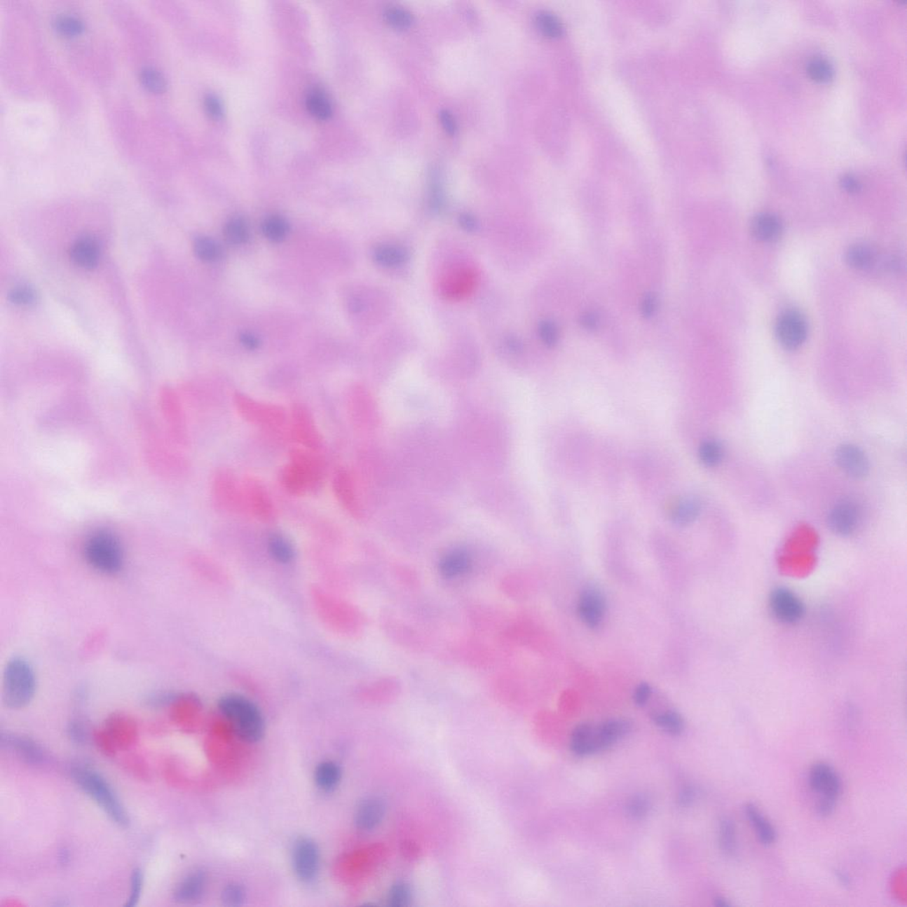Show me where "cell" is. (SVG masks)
I'll list each match as a JSON object with an SVG mask.
<instances>
[{"label":"cell","instance_id":"obj_45","mask_svg":"<svg viewBox=\"0 0 907 907\" xmlns=\"http://www.w3.org/2000/svg\"><path fill=\"white\" fill-rule=\"evenodd\" d=\"M204 107L207 115L214 119H220L224 115L223 105L218 97L214 94H207L204 99Z\"/></svg>","mask_w":907,"mask_h":907},{"label":"cell","instance_id":"obj_12","mask_svg":"<svg viewBox=\"0 0 907 907\" xmlns=\"http://www.w3.org/2000/svg\"><path fill=\"white\" fill-rule=\"evenodd\" d=\"M836 460L840 469L852 478L862 479L868 475L869 460L858 446L850 443L840 446L836 451Z\"/></svg>","mask_w":907,"mask_h":907},{"label":"cell","instance_id":"obj_9","mask_svg":"<svg viewBox=\"0 0 907 907\" xmlns=\"http://www.w3.org/2000/svg\"><path fill=\"white\" fill-rule=\"evenodd\" d=\"M775 332L782 347L795 350L804 344L807 337V322L800 312L788 311L779 318Z\"/></svg>","mask_w":907,"mask_h":907},{"label":"cell","instance_id":"obj_31","mask_svg":"<svg viewBox=\"0 0 907 907\" xmlns=\"http://www.w3.org/2000/svg\"><path fill=\"white\" fill-rule=\"evenodd\" d=\"M141 85L154 93L165 92L168 86L167 79L161 70L154 66H144L139 71Z\"/></svg>","mask_w":907,"mask_h":907},{"label":"cell","instance_id":"obj_33","mask_svg":"<svg viewBox=\"0 0 907 907\" xmlns=\"http://www.w3.org/2000/svg\"><path fill=\"white\" fill-rule=\"evenodd\" d=\"M653 721L658 728L671 735H680L684 730V720L677 711H667L655 714Z\"/></svg>","mask_w":907,"mask_h":907},{"label":"cell","instance_id":"obj_41","mask_svg":"<svg viewBox=\"0 0 907 907\" xmlns=\"http://www.w3.org/2000/svg\"><path fill=\"white\" fill-rule=\"evenodd\" d=\"M68 737L76 745H85L90 739V730L85 721L75 720L68 725Z\"/></svg>","mask_w":907,"mask_h":907},{"label":"cell","instance_id":"obj_30","mask_svg":"<svg viewBox=\"0 0 907 907\" xmlns=\"http://www.w3.org/2000/svg\"><path fill=\"white\" fill-rule=\"evenodd\" d=\"M194 253L204 263L212 264L220 260L223 250L212 238L200 236L196 238L193 244Z\"/></svg>","mask_w":907,"mask_h":907},{"label":"cell","instance_id":"obj_53","mask_svg":"<svg viewBox=\"0 0 907 907\" xmlns=\"http://www.w3.org/2000/svg\"><path fill=\"white\" fill-rule=\"evenodd\" d=\"M240 342L245 348L250 349V350L257 349L260 345V341H259L257 336L250 334V332H245V334H241Z\"/></svg>","mask_w":907,"mask_h":907},{"label":"cell","instance_id":"obj_22","mask_svg":"<svg viewBox=\"0 0 907 907\" xmlns=\"http://www.w3.org/2000/svg\"><path fill=\"white\" fill-rule=\"evenodd\" d=\"M341 767L334 761H324L315 770V782L322 791L331 792L338 787L341 781Z\"/></svg>","mask_w":907,"mask_h":907},{"label":"cell","instance_id":"obj_52","mask_svg":"<svg viewBox=\"0 0 907 907\" xmlns=\"http://www.w3.org/2000/svg\"><path fill=\"white\" fill-rule=\"evenodd\" d=\"M459 224L463 230L469 231V233L475 231L478 228V223H477L475 218L469 214H461L459 217Z\"/></svg>","mask_w":907,"mask_h":907},{"label":"cell","instance_id":"obj_4","mask_svg":"<svg viewBox=\"0 0 907 907\" xmlns=\"http://www.w3.org/2000/svg\"><path fill=\"white\" fill-rule=\"evenodd\" d=\"M83 557L93 570L106 575H116L123 568L122 543L109 530L100 529L90 534L83 546Z\"/></svg>","mask_w":907,"mask_h":907},{"label":"cell","instance_id":"obj_5","mask_svg":"<svg viewBox=\"0 0 907 907\" xmlns=\"http://www.w3.org/2000/svg\"><path fill=\"white\" fill-rule=\"evenodd\" d=\"M809 785L819 796L816 812L819 817L827 818L835 811L842 784L838 772L831 765L818 762L809 772Z\"/></svg>","mask_w":907,"mask_h":907},{"label":"cell","instance_id":"obj_50","mask_svg":"<svg viewBox=\"0 0 907 907\" xmlns=\"http://www.w3.org/2000/svg\"><path fill=\"white\" fill-rule=\"evenodd\" d=\"M843 189L849 193H858L861 190V184L854 176L851 174H846L843 176L840 181Z\"/></svg>","mask_w":907,"mask_h":907},{"label":"cell","instance_id":"obj_20","mask_svg":"<svg viewBox=\"0 0 907 907\" xmlns=\"http://www.w3.org/2000/svg\"><path fill=\"white\" fill-rule=\"evenodd\" d=\"M471 566V557L463 550H454L442 557L439 569L443 577L452 578L462 575Z\"/></svg>","mask_w":907,"mask_h":907},{"label":"cell","instance_id":"obj_26","mask_svg":"<svg viewBox=\"0 0 907 907\" xmlns=\"http://www.w3.org/2000/svg\"><path fill=\"white\" fill-rule=\"evenodd\" d=\"M305 103L308 112L315 118L320 121L330 118L332 114L331 102L321 90H311L306 96Z\"/></svg>","mask_w":907,"mask_h":907},{"label":"cell","instance_id":"obj_29","mask_svg":"<svg viewBox=\"0 0 907 907\" xmlns=\"http://www.w3.org/2000/svg\"><path fill=\"white\" fill-rule=\"evenodd\" d=\"M718 845L721 852L727 856H734L737 852V828L731 819L722 818L718 827Z\"/></svg>","mask_w":907,"mask_h":907},{"label":"cell","instance_id":"obj_39","mask_svg":"<svg viewBox=\"0 0 907 907\" xmlns=\"http://www.w3.org/2000/svg\"><path fill=\"white\" fill-rule=\"evenodd\" d=\"M650 806V801L647 796L636 794L628 799L625 809L628 817L641 819L649 814Z\"/></svg>","mask_w":907,"mask_h":907},{"label":"cell","instance_id":"obj_3","mask_svg":"<svg viewBox=\"0 0 907 907\" xmlns=\"http://www.w3.org/2000/svg\"><path fill=\"white\" fill-rule=\"evenodd\" d=\"M36 690L34 669L25 658L15 657L6 663L2 680V701L10 709L30 704Z\"/></svg>","mask_w":907,"mask_h":907},{"label":"cell","instance_id":"obj_35","mask_svg":"<svg viewBox=\"0 0 907 907\" xmlns=\"http://www.w3.org/2000/svg\"><path fill=\"white\" fill-rule=\"evenodd\" d=\"M810 79L819 83H827L831 82L834 77L835 70L832 64L827 59L816 57L812 59L806 66Z\"/></svg>","mask_w":907,"mask_h":907},{"label":"cell","instance_id":"obj_2","mask_svg":"<svg viewBox=\"0 0 907 907\" xmlns=\"http://www.w3.org/2000/svg\"><path fill=\"white\" fill-rule=\"evenodd\" d=\"M218 708L241 740L257 742L264 737L263 714L250 698L237 693L225 694L218 701Z\"/></svg>","mask_w":907,"mask_h":907},{"label":"cell","instance_id":"obj_49","mask_svg":"<svg viewBox=\"0 0 907 907\" xmlns=\"http://www.w3.org/2000/svg\"><path fill=\"white\" fill-rule=\"evenodd\" d=\"M439 120L445 132L450 136L455 135L458 130V125H456L455 117L449 110L443 109L439 112Z\"/></svg>","mask_w":907,"mask_h":907},{"label":"cell","instance_id":"obj_7","mask_svg":"<svg viewBox=\"0 0 907 907\" xmlns=\"http://www.w3.org/2000/svg\"><path fill=\"white\" fill-rule=\"evenodd\" d=\"M294 871L299 880L311 883L318 878L320 854L317 844L308 838L298 839L292 852Z\"/></svg>","mask_w":907,"mask_h":907},{"label":"cell","instance_id":"obj_36","mask_svg":"<svg viewBox=\"0 0 907 907\" xmlns=\"http://www.w3.org/2000/svg\"><path fill=\"white\" fill-rule=\"evenodd\" d=\"M700 461L707 467H715L723 459L724 450L720 442L715 439H707L700 445L698 450Z\"/></svg>","mask_w":907,"mask_h":907},{"label":"cell","instance_id":"obj_51","mask_svg":"<svg viewBox=\"0 0 907 907\" xmlns=\"http://www.w3.org/2000/svg\"><path fill=\"white\" fill-rule=\"evenodd\" d=\"M657 308V299L653 294H647L641 304V314L644 318L653 317Z\"/></svg>","mask_w":907,"mask_h":907},{"label":"cell","instance_id":"obj_55","mask_svg":"<svg viewBox=\"0 0 907 907\" xmlns=\"http://www.w3.org/2000/svg\"><path fill=\"white\" fill-rule=\"evenodd\" d=\"M835 875H836V878L838 879V882L843 887H845V888H850V887H851L852 880L851 878H850V876L847 875V873H846L844 871H842V870L838 869V870H836Z\"/></svg>","mask_w":907,"mask_h":907},{"label":"cell","instance_id":"obj_10","mask_svg":"<svg viewBox=\"0 0 907 907\" xmlns=\"http://www.w3.org/2000/svg\"><path fill=\"white\" fill-rule=\"evenodd\" d=\"M861 519L859 505L852 500H843L836 503L829 512L828 526L836 536H849L858 529Z\"/></svg>","mask_w":907,"mask_h":907},{"label":"cell","instance_id":"obj_18","mask_svg":"<svg viewBox=\"0 0 907 907\" xmlns=\"http://www.w3.org/2000/svg\"><path fill=\"white\" fill-rule=\"evenodd\" d=\"M745 816L751 823L758 836L759 842L764 846H770L775 842L776 831L770 821L765 817L761 810L753 803H748L744 806Z\"/></svg>","mask_w":907,"mask_h":907},{"label":"cell","instance_id":"obj_24","mask_svg":"<svg viewBox=\"0 0 907 907\" xmlns=\"http://www.w3.org/2000/svg\"><path fill=\"white\" fill-rule=\"evenodd\" d=\"M52 26L57 34L67 39L82 35L86 30L85 22L71 13H62L53 19Z\"/></svg>","mask_w":907,"mask_h":907},{"label":"cell","instance_id":"obj_48","mask_svg":"<svg viewBox=\"0 0 907 907\" xmlns=\"http://www.w3.org/2000/svg\"><path fill=\"white\" fill-rule=\"evenodd\" d=\"M697 798V789L692 785L684 786L678 796V804L681 807H688Z\"/></svg>","mask_w":907,"mask_h":907},{"label":"cell","instance_id":"obj_46","mask_svg":"<svg viewBox=\"0 0 907 907\" xmlns=\"http://www.w3.org/2000/svg\"><path fill=\"white\" fill-rule=\"evenodd\" d=\"M443 200H444V199H443L442 184L439 183L438 177H435V175H433L431 184V203L432 207L435 208V210H441Z\"/></svg>","mask_w":907,"mask_h":907},{"label":"cell","instance_id":"obj_32","mask_svg":"<svg viewBox=\"0 0 907 907\" xmlns=\"http://www.w3.org/2000/svg\"><path fill=\"white\" fill-rule=\"evenodd\" d=\"M261 231L267 240L272 242H281L287 237L289 224L284 217L273 214L265 218L261 224Z\"/></svg>","mask_w":907,"mask_h":907},{"label":"cell","instance_id":"obj_40","mask_svg":"<svg viewBox=\"0 0 907 907\" xmlns=\"http://www.w3.org/2000/svg\"><path fill=\"white\" fill-rule=\"evenodd\" d=\"M8 300L18 307H29L36 301V292L29 285H18L10 291Z\"/></svg>","mask_w":907,"mask_h":907},{"label":"cell","instance_id":"obj_6","mask_svg":"<svg viewBox=\"0 0 907 907\" xmlns=\"http://www.w3.org/2000/svg\"><path fill=\"white\" fill-rule=\"evenodd\" d=\"M769 607L772 616L785 625L797 624L805 614V607L798 594L788 587H779L772 591Z\"/></svg>","mask_w":907,"mask_h":907},{"label":"cell","instance_id":"obj_21","mask_svg":"<svg viewBox=\"0 0 907 907\" xmlns=\"http://www.w3.org/2000/svg\"><path fill=\"white\" fill-rule=\"evenodd\" d=\"M594 727L589 723H581L574 728L571 737L570 748L578 757H586L594 752L593 737Z\"/></svg>","mask_w":907,"mask_h":907},{"label":"cell","instance_id":"obj_28","mask_svg":"<svg viewBox=\"0 0 907 907\" xmlns=\"http://www.w3.org/2000/svg\"><path fill=\"white\" fill-rule=\"evenodd\" d=\"M224 235L228 243L233 246H242L250 240V226L244 218L231 217L224 225Z\"/></svg>","mask_w":907,"mask_h":907},{"label":"cell","instance_id":"obj_23","mask_svg":"<svg viewBox=\"0 0 907 907\" xmlns=\"http://www.w3.org/2000/svg\"><path fill=\"white\" fill-rule=\"evenodd\" d=\"M701 503L695 497H686L675 505L671 512V520L675 525L685 526L690 525L700 515Z\"/></svg>","mask_w":907,"mask_h":907},{"label":"cell","instance_id":"obj_16","mask_svg":"<svg viewBox=\"0 0 907 907\" xmlns=\"http://www.w3.org/2000/svg\"><path fill=\"white\" fill-rule=\"evenodd\" d=\"M207 887V875L201 870H194L177 882L173 890L175 901L190 903L203 898Z\"/></svg>","mask_w":907,"mask_h":907},{"label":"cell","instance_id":"obj_19","mask_svg":"<svg viewBox=\"0 0 907 907\" xmlns=\"http://www.w3.org/2000/svg\"><path fill=\"white\" fill-rule=\"evenodd\" d=\"M372 258L379 266L396 268L402 267L409 260V252L395 245L382 244L374 248Z\"/></svg>","mask_w":907,"mask_h":907},{"label":"cell","instance_id":"obj_8","mask_svg":"<svg viewBox=\"0 0 907 907\" xmlns=\"http://www.w3.org/2000/svg\"><path fill=\"white\" fill-rule=\"evenodd\" d=\"M0 746L4 750L12 752L15 757L29 765L39 767L47 762V753L41 745L33 739L25 735L9 733H1Z\"/></svg>","mask_w":907,"mask_h":907},{"label":"cell","instance_id":"obj_25","mask_svg":"<svg viewBox=\"0 0 907 907\" xmlns=\"http://www.w3.org/2000/svg\"><path fill=\"white\" fill-rule=\"evenodd\" d=\"M268 552L272 559L278 564H287L293 562L295 550L289 540L281 534H271L268 539Z\"/></svg>","mask_w":907,"mask_h":907},{"label":"cell","instance_id":"obj_56","mask_svg":"<svg viewBox=\"0 0 907 907\" xmlns=\"http://www.w3.org/2000/svg\"><path fill=\"white\" fill-rule=\"evenodd\" d=\"M714 906L717 907H730L731 906V903L728 902V899L723 898V896H717V898L714 899Z\"/></svg>","mask_w":907,"mask_h":907},{"label":"cell","instance_id":"obj_1","mask_svg":"<svg viewBox=\"0 0 907 907\" xmlns=\"http://www.w3.org/2000/svg\"><path fill=\"white\" fill-rule=\"evenodd\" d=\"M69 774L77 787L98 805L111 821L119 827L130 825L129 814L115 789L100 772L86 764L69 765Z\"/></svg>","mask_w":907,"mask_h":907},{"label":"cell","instance_id":"obj_13","mask_svg":"<svg viewBox=\"0 0 907 907\" xmlns=\"http://www.w3.org/2000/svg\"><path fill=\"white\" fill-rule=\"evenodd\" d=\"M100 254V242L92 235L79 237L70 248V258L74 264L83 270H93L98 266Z\"/></svg>","mask_w":907,"mask_h":907},{"label":"cell","instance_id":"obj_54","mask_svg":"<svg viewBox=\"0 0 907 907\" xmlns=\"http://www.w3.org/2000/svg\"><path fill=\"white\" fill-rule=\"evenodd\" d=\"M580 324L582 325L583 327L587 329V330H594V329L597 327L598 325L597 317L596 315L592 313V312H587V313L584 314L582 317H581Z\"/></svg>","mask_w":907,"mask_h":907},{"label":"cell","instance_id":"obj_15","mask_svg":"<svg viewBox=\"0 0 907 907\" xmlns=\"http://www.w3.org/2000/svg\"><path fill=\"white\" fill-rule=\"evenodd\" d=\"M386 812V802L378 797L362 800L356 808L355 823L362 831H371L381 824Z\"/></svg>","mask_w":907,"mask_h":907},{"label":"cell","instance_id":"obj_47","mask_svg":"<svg viewBox=\"0 0 907 907\" xmlns=\"http://www.w3.org/2000/svg\"><path fill=\"white\" fill-rule=\"evenodd\" d=\"M651 694H653V688H651L650 684H648L647 683H640L636 687V690H634V704H636L637 707H644V705L647 704V702L649 701Z\"/></svg>","mask_w":907,"mask_h":907},{"label":"cell","instance_id":"obj_14","mask_svg":"<svg viewBox=\"0 0 907 907\" xmlns=\"http://www.w3.org/2000/svg\"><path fill=\"white\" fill-rule=\"evenodd\" d=\"M632 730L631 721L625 718H613L603 722L599 727L594 728L593 744L594 751L607 750L621 738L629 734Z\"/></svg>","mask_w":907,"mask_h":907},{"label":"cell","instance_id":"obj_17","mask_svg":"<svg viewBox=\"0 0 907 907\" xmlns=\"http://www.w3.org/2000/svg\"><path fill=\"white\" fill-rule=\"evenodd\" d=\"M751 231L759 241L774 242L781 237L782 224L780 218L770 213H762L751 221Z\"/></svg>","mask_w":907,"mask_h":907},{"label":"cell","instance_id":"obj_42","mask_svg":"<svg viewBox=\"0 0 907 907\" xmlns=\"http://www.w3.org/2000/svg\"><path fill=\"white\" fill-rule=\"evenodd\" d=\"M144 886V873L142 870L135 868L130 878V892L125 903L126 907H134L139 903Z\"/></svg>","mask_w":907,"mask_h":907},{"label":"cell","instance_id":"obj_44","mask_svg":"<svg viewBox=\"0 0 907 907\" xmlns=\"http://www.w3.org/2000/svg\"><path fill=\"white\" fill-rule=\"evenodd\" d=\"M538 332L540 339L547 347L552 348L557 344V339H559V332H557L555 322L550 320L540 322Z\"/></svg>","mask_w":907,"mask_h":907},{"label":"cell","instance_id":"obj_11","mask_svg":"<svg viewBox=\"0 0 907 907\" xmlns=\"http://www.w3.org/2000/svg\"><path fill=\"white\" fill-rule=\"evenodd\" d=\"M606 603L603 594L596 587H586L578 602V613L582 622L589 628H597L606 615Z\"/></svg>","mask_w":907,"mask_h":907},{"label":"cell","instance_id":"obj_34","mask_svg":"<svg viewBox=\"0 0 907 907\" xmlns=\"http://www.w3.org/2000/svg\"><path fill=\"white\" fill-rule=\"evenodd\" d=\"M536 25L537 29L547 38L557 39L563 35L564 27L553 13L547 11H540L536 13Z\"/></svg>","mask_w":907,"mask_h":907},{"label":"cell","instance_id":"obj_37","mask_svg":"<svg viewBox=\"0 0 907 907\" xmlns=\"http://www.w3.org/2000/svg\"><path fill=\"white\" fill-rule=\"evenodd\" d=\"M411 899L412 890L407 882H396L389 890L388 896V906L392 907L408 906L411 903Z\"/></svg>","mask_w":907,"mask_h":907},{"label":"cell","instance_id":"obj_38","mask_svg":"<svg viewBox=\"0 0 907 907\" xmlns=\"http://www.w3.org/2000/svg\"><path fill=\"white\" fill-rule=\"evenodd\" d=\"M386 22L389 25L398 29H405L409 28L414 22V18L411 12L398 6H390L386 10L384 13Z\"/></svg>","mask_w":907,"mask_h":907},{"label":"cell","instance_id":"obj_27","mask_svg":"<svg viewBox=\"0 0 907 907\" xmlns=\"http://www.w3.org/2000/svg\"><path fill=\"white\" fill-rule=\"evenodd\" d=\"M875 252L866 244L853 245L846 254V261L849 266L858 271H865L871 268L875 264Z\"/></svg>","mask_w":907,"mask_h":907},{"label":"cell","instance_id":"obj_43","mask_svg":"<svg viewBox=\"0 0 907 907\" xmlns=\"http://www.w3.org/2000/svg\"><path fill=\"white\" fill-rule=\"evenodd\" d=\"M245 899H246V893L244 889L236 883H231L225 887L221 893V900L227 906H240L244 903Z\"/></svg>","mask_w":907,"mask_h":907}]
</instances>
